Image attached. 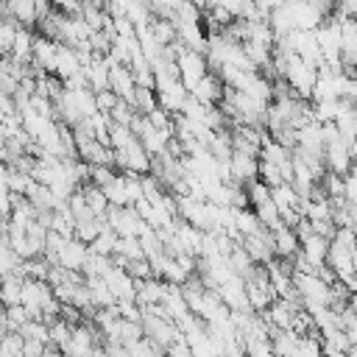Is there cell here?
I'll use <instances>...</instances> for the list:
<instances>
[{"label": "cell", "mask_w": 357, "mask_h": 357, "mask_svg": "<svg viewBox=\"0 0 357 357\" xmlns=\"http://www.w3.org/2000/svg\"><path fill=\"white\" fill-rule=\"evenodd\" d=\"M8 3V17L20 25H33L39 22V11H36V3L33 0H6Z\"/></svg>", "instance_id": "5"}, {"label": "cell", "mask_w": 357, "mask_h": 357, "mask_svg": "<svg viewBox=\"0 0 357 357\" xmlns=\"http://www.w3.org/2000/svg\"><path fill=\"white\" fill-rule=\"evenodd\" d=\"M354 271H357V248H354Z\"/></svg>", "instance_id": "11"}, {"label": "cell", "mask_w": 357, "mask_h": 357, "mask_svg": "<svg viewBox=\"0 0 357 357\" xmlns=\"http://www.w3.org/2000/svg\"><path fill=\"white\" fill-rule=\"evenodd\" d=\"M271 234H273V254H276V259L290 262V259L298 254V248H301L296 229H293V226H287V223H282V226H279V229H273Z\"/></svg>", "instance_id": "4"}, {"label": "cell", "mask_w": 357, "mask_h": 357, "mask_svg": "<svg viewBox=\"0 0 357 357\" xmlns=\"http://www.w3.org/2000/svg\"><path fill=\"white\" fill-rule=\"evenodd\" d=\"M354 70H357V67H354Z\"/></svg>", "instance_id": "12"}, {"label": "cell", "mask_w": 357, "mask_h": 357, "mask_svg": "<svg viewBox=\"0 0 357 357\" xmlns=\"http://www.w3.org/2000/svg\"><path fill=\"white\" fill-rule=\"evenodd\" d=\"M229 178L237 181V184H248L254 178H259V156H251V153H243V151H231V159H229Z\"/></svg>", "instance_id": "3"}, {"label": "cell", "mask_w": 357, "mask_h": 357, "mask_svg": "<svg viewBox=\"0 0 357 357\" xmlns=\"http://www.w3.org/2000/svg\"><path fill=\"white\" fill-rule=\"evenodd\" d=\"M53 8L67 14V17H78L84 8V0H53Z\"/></svg>", "instance_id": "9"}, {"label": "cell", "mask_w": 357, "mask_h": 357, "mask_svg": "<svg viewBox=\"0 0 357 357\" xmlns=\"http://www.w3.org/2000/svg\"><path fill=\"white\" fill-rule=\"evenodd\" d=\"M357 0H335V8H349V6H354Z\"/></svg>", "instance_id": "10"}, {"label": "cell", "mask_w": 357, "mask_h": 357, "mask_svg": "<svg viewBox=\"0 0 357 357\" xmlns=\"http://www.w3.org/2000/svg\"><path fill=\"white\" fill-rule=\"evenodd\" d=\"M106 226L117 234V237H142L148 223L142 220V215L134 206H109L106 212Z\"/></svg>", "instance_id": "1"}, {"label": "cell", "mask_w": 357, "mask_h": 357, "mask_svg": "<svg viewBox=\"0 0 357 357\" xmlns=\"http://www.w3.org/2000/svg\"><path fill=\"white\" fill-rule=\"evenodd\" d=\"M259 181H265L271 190L273 187H279V184H284V178H282V170H279V165H273V162H265V159H259Z\"/></svg>", "instance_id": "7"}, {"label": "cell", "mask_w": 357, "mask_h": 357, "mask_svg": "<svg viewBox=\"0 0 357 357\" xmlns=\"http://www.w3.org/2000/svg\"><path fill=\"white\" fill-rule=\"evenodd\" d=\"M254 212H257V218H259V223L265 226V229H279L284 220H282V215H279V209H276V204H273V198H268V201H262V204H257V206H251Z\"/></svg>", "instance_id": "6"}, {"label": "cell", "mask_w": 357, "mask_h": 357, "mask_svg": "<svg viewBox=\"0 0 357 357\" xmlns=\"http://www.w3.org/2000/svg\"><path fill=\"white\" fill-rule=\"evenodd\" d=\"M109 89L120 98V100H128L134 106V92H137V78H134V70L128 64H120V61H112L109 59Z\"/></svg>", "instance_id": "2"}, {"label": "cell", "mask_w": 357, "mask_h": 357, "mask_svg": "<svg viewBox=\"0 0 357 357\" xmlns=\"http://www.w3.org/2000/svg\"><path fill=\"white\" fill-rule=\"evenodd\" d=\"M95 100H98V112H106V114H109L120 98H117L112 89H100V92H95Z\"/></svg>", "instance_id": "8"}]
</instances>
